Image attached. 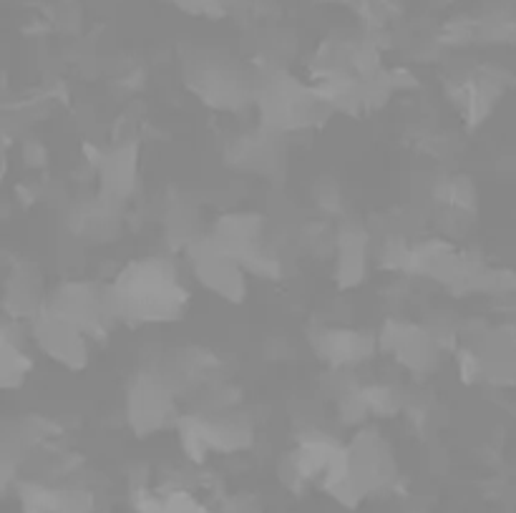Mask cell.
Instances as JSON below:
<instances>
[{"label": "cell", "mask_w": 516, "mask_h": 513, "mask_svg": "<svg viewBox=\"0 0 516 513\" xmlns=\"http://www.w3.org/2000/svg\"><path fill=\"white\" fill-rule=\"evenodd\" d=\"M187 292L167 262L146 260L131 265L116 282L111 305L136 320H169L184 307Z\"/></svg>", "instance_id": "obj_1"}]
</instances>
